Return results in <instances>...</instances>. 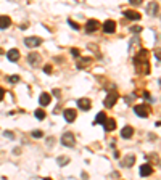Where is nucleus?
Here are the masks:
<instances>
[{
	"instance_id": "obj_1",
	"label": "nucleus",
	"mask_w": 161,
	"mask_h": 180,
	"mask_svg": "<svg viewBox=\"0 0 161 180\" xmlns=\"http://www.w3.org/2000/svg\"><path fill=\"white\" fill-rule=\"evenodd\" d=\"M74 143H76V138H74V135L71 132H65L61 135V145H65L68 148H73Z\"/></svg>"
},
{
	"instance_id": "obj_2",
	"label": "nucleus",
	"mask_w": 161,
	"mask_h": 180,
	"mask_svg": "<svg viewBox=\"0 0 161 180\" xmlns=\"http://www.w3.org/2000/svg\"><path fill=\"white\" fill-rule=\"evenodd\" d=\"M40 44H42V39H40V37H36V35L24 39V45L29 47V48H36V47H39Z\"/></svg>"
},
{
	"instance_id": "obj_3",
	"label": "nucleus",
	"mask_w": 161,
	"mask_h": 180,
	"mask_svg": "<svg viewBox=\"0 0 161 180\" xmlns=\"http://www.w3.org/2000/svg\"><path fill=\"white\" fill-rule=\"evenodd\" d=\"M116 100H118V92H110L107 98H105V105L107 108H111L113 105H116Z\"/></svg>"
},
{
	"instance_id": "obj_4",
	"label": "nucleus",
	"mask_w": 161,
	"mask_h": 180,
	"mask_svg": "<svg viewBox=\"0 0 161 180\" xmlns=\"http://www.w3.org/2000/svg\"><path fill=\"white\" fill-rule=\"evenodd\" d=\"M116 31V23L113 19H108V21H105L103 23V32H107V34H113Z\"/></svg>"
},
{
	"instance_id": "obj_5",
	"label": "nucleus",
	"mask_w": 161,
	"mask_h": 180,
	"mask_svg": "<svg viewBox=\"0 0 161 180\" xmlns=\"http://www.w3.org/2000/svg\"><path fill=\"white\" fill-rule=\"evenodd\" d=\"M63 118H65L66 122H74V119L78 118V113H76V110H65L63 111Z\"/></svg>"
},
{
	"instance_id": "obj_6",
	"label": "nucleus",
	"mask_w": 161,
	"mask_h": 180,
	"mask_svg": "<svg viewBox=\"0 0 161 180\" xmlns=\"http://www.w3.org/2000/svg\"><path fill=\"white\" fill-rule=\"evenodd\" d=\"M27 63L31 64V66H39V63H40V55L39 53H29L27 55Z\"/></svg>"
},
{
	"instance_id": "obj_7",
	"label": "nucleus",
	"mask_w": 161,
	"mask_h": 180,
	"mask_svg": "<svg viewBox=\"0 0 161 180\" xmlns=\"http://www.w3.org/2000/svg\"><path fill=\"white\" fill-rule=\"evenodd\" d=\"M134 113L137 114V116H140V118H148V110H147L143 105H135L134 106Z\"/></svg>"
},
{
	"instance_id": "obj_8",
	"label": "nucleus",
	"mask_w": 161,
	"mask_h": 180,
	"mask_svg": "<svg viewBox=\"0 0 161 180\" xmlns=\"http://www.w3.org/2000/svg\"><path fill=\"white\" fill-rule=\"evenodd\" d=\"M99 27H100L99 21H97V19H90V21H87V24H86V31L87 32H95Z\"/></svg>"
},
{
	"instance_id": "obj_9",
	"label": "nucleus",
	"mask_w": 161,
	"mask_h": 180,
	"mask_svg": "<svg viewBox=\"0 0 161 180\" xmlns=\"http://www.w3.org/2000/svg\"><path fill=\"white\" fill-rule=\"evenodd\" d=\"M124 16L129 18V19H132V21H139V19L142 18V15L139 11H135V10H126L124 11Z\"/></svg>"
},
{
	"instance_id": "obj_10",
	"label": "nucleus",
	"mask_w": 161,
	"mask_h": 180,
	"mask_svg": "<svg viewBox=\"0 0 161 180\" xmlns=\"http://www.w3.org/2000/svg\"><path fill=\"white\" fill-rule=\"evenodd\" d=\"M78 106L81 108L82 111H87V110H90V108H92V103H90L89 98H79V100H78Z\"/></svg>"
},
{
	"instance_id": "obj_11",
	"label": "nucleus",
	"mask_w": 161,
	"mask_h": 180,
	"mask_svg": "<svg viewBox=\"0 0 161 180\" xmlns=\"http://www.w3.org/2000/svg\"><path fill=\"white\" fill-rule=\"evenodd\" d=\"M103 126H105V130L111 132V130H115V129H116V121L113 118H107V119H105V122H103Z\"/></svg>"
},
{
	"instance_id": "obj_12",
	"label": "nucleus",
	"mask_w": 161,
	"mask_h": 180,
	"mask_svg": "<svg viewBox=\"0 0 161 180\" xmlns=\"http://www.w3.org/2000/svg\"><path fill=\"white\" fill-rule=\"evenodd\" d=\"M6 58H8L10 61H18V60H19V52H18V48L8 50V53H6Z\"/></svg>"
},
{
	"instance_id": "obj_13",
	"label": "nucleus",
	"mask_w": 161,
	"mask_h": 180,
	"mask_svg": "<svg viewBox=\"0 0 161 180\" xmlns=\"http://www.w3.org/2000/svg\"><path fill=\"white\" fill-rule=\"evenodd\" d=\"M10 24H11L10 16H5V15L0 16V29H8Z\"/></svg>"
},
{
	"instance_id": "obj_14",
	"label": "nucleus",
	"mask_w": 161,
	"mask_h": 180,
	"mask_svg": "<svg viewBox=\"0 0 161 180\" xmlns=\"http://www.w3.org/2000/svg\"><path fill=\"white\" fill-rule=\"evenodd\" d=\"M151 174H153V167H151L150 164H143L142 167H140V175L142 177H148Z\"/></svg>"
},
{
	"instance_id": "obj_15",
	"label": "nucleus",
	"mask_w": 161,
	"mask_h": 180,
	"mask_svg": "<svg viewBox=\"0 0 161 180\" xmlns=\"http://www.w3.org/2000/svg\"><path fill=\"white\" fill-rule=\"evenodd\" d=\"M134 162H135V156H134V154H127V156L123 159L121 164L124 166V167H131V166H134Z\"/></svg>"
},
{
	"instance_id": "obj_16",
	"label": "nucleus",
	"mask_w": 161,
	"mask_h": 180,
	"mask_svg": "<svg viewBox=\"0 0 161 180\" xmlns=\"http://www.w3.org/2000/svg\"><path fill=\"white\" fill-rule=\"evenodd\" d=\"M50 100H52V97H50V93H47V92H44V93H40V98H39V103H40L42 106H47L48 103H50Z\"/></svg>"
},
{
	"instance_id": "obj_17",
	"label": "nucleus",
	"mask_w": 161,
	"mask_h": 180,
	"mask_svg": "<svg viewBox=\"0 0 161 180\" xmlns=\"http://www.w3.org/2000/svg\"><path fill=\"white\" fill-rule=\"evenodd\" d=\"M132 135H134V129H132L131 126H126L121 130V137H123V138H131Z\"/></svg>"
},
{
	"instance_id": "obj_18",
	"label": "nucleus",
	"mask_w": 161,
	"mask_h": 180,
	"mask_svg": "<svg viewBox=\"0 0 161 180\" xmlns=\"http://www.w3.org/2000/svg\"><path fill=\"white\" fill-rule=\"evenodd\" d=\"M105 119H107V114H105V113L102 111V113L97 114V118H95V121H94V124H103Z\"/></svg>"
},
{
	"instance_id": "obj_19",
	"label": "nucleus",
	"mask_w": 161,
	"mask_h": 180,
	"mask_svg": "<svg viewBox=\"0 0 161 180\" xmlns=\"http://www.w3.org/2000/svg\"><path fill=\"white\" fill-rule=\"evenodd\" d=\"M34 116H36L39 121H42V119H45V111L42 110V108H40V110L37 108V110H36V113H34Z\"/></svg>"
},
{
	"instance_id": "obj_20",
	"label": "nucleus",
	"mask_w": 161,
	"mask_h": 180,
	"mask_svg": "<svg viewBox=\"0 0 161 180\" xmlns=\"http://www.w3.org/2000/svg\"><path fill=\"white\" fill-rule=\"evenodd\" d=\"M87 63H90V58H81V60L78 61V64H76V66H78L79 69H82V68L86 66Z\"/></svg>"
},
{
	"instance_id": "obj_21",
	"label": "nucleus",
	"mask_w": 161,
	"mask_h": 180,
	"mask_svg": "<svg viewBox=\"0 0 161 180\" xmlns=\"http://www.w3.org/2000/svg\"><path fill=\"white\" fill-rule=\"evenodd\" d=\"M32 137H34V138H42V137H44V132H42V130H34Z\"/></svg>"
},
{
	"instance_id": "obj_22",
	"label": "nucleus",
	"mask_w": 161,
	"mask_h": 180,
	"mask_svg": "<svg viewBox=\"0 0 161 180\" xmlns=\"http://www.w3.org/2000/svg\"><path fill=\"white\" fill-rule=\"evenodd\" d=\"M52 71H53L52 64H45V66H44V73H45V74H50Z\"/></svg>"
},
{
	"instance_id": "obj_23",
	"label": "nucleus",
	"mask_w": 161,
	"mask_h": 180,
	"mask_svg": "<svg viewBox=\"0 0 161 180\" xmlns=\"http://www.w3.org/2000/svg\"><path fill=\"white\" fill-rule=\"evenodd\" d=\"M69 162V158H58V164L63 166V164H68Z\"/></svg>"
},
{
	"instance_id": "obj_24",
	"label": "nucleus",
	"mask_w": 161,
	"mask_h": 180,
	"mask_svg": "<svg viewBox=\"0 0 161 180\" xmlns=\"http://www.w3.org/2000/svg\"><path fill=\"white\" fill-rule=\"evenodd\" d=\"M8 81H10L11 84H16V82L19 81V76H10V77H8Z\"/></svg>"
},
{
	"instance_id": "obj_25",
	"label": "nucleus",
	"mask_w": 161,
	"mask_h": 180,
	"mask_svg": "<svg viewBox=\"0 0 161 180\" xmlns=\"http://www.w3.org/2000/svg\"><path fill=\"white\" fill-rule=\"evenodd\" d=\"M68 23H69V26H71V27H73V29H76V31H78V29H79V24H76V23H74V21H73V19H68Z\"/></svg>"
},
{
	"instance_id": "obj_26",
	"label": "nucleus",
	"mask_w": 161,
	"mask_h": 180,
	"mask_svg": "<svg viewBox=\"0 0 161 180\" xmlns=\"http://www.w3.org/2000/svg\"><path fill=\"white\" fill-rule=\"evenodd\" d=\"M71 55H73V56H78V58H79V56H81V52H79L78 48H71Z\"/></svg>"
},
{
	"instance_id": "obj_27",
	"label": "nucleus",
	"mask_w": 161,
	"mask_h": 180,
	"mask_svg": "<svg viewBox=\"0 0 161 180\" xmlns=\"http://www.w3.org/2000/svg\"><path fill=\"white\" fill-rule=\"evenodd\" d=\"M131 31L137 34V32H140V31H142V27H140V26H132V27H131Z\"/></svg>"
},
{
	"instance_id": "obj_28",
	"label": "nucleus",
	"mask_w": 161,
	"mask_h": 180,
	"mask_svg": "<svg viewBox=\"0 0 161 180\" xmlns=\"http://www.w3.org/2000/svg\"><path fill=\"white\" fill-rule=\"evenodd\" d=\"M3 97H5V90H3V89H0V102L3 100Z\"/></svg>"
},
{
	"instance_id": "obj_29",
	"label": "nucleus",
	"mask_w": 161,
	"mask_h": 180,
	"mask_svg": "<svg viewBox=\"0 0 161 180\" xmlns=\"http://www.w3.org/2000/svg\"><path fill=\"white\" fill-rule=\"evenodd\" d=\"M53 95H55V97H60V90L55 89V90H53Z\"/></svg>"
},
{
	"instance_id": "obj_30",
	"label": "nucleus",
	"mask_w": 161,
	"mask_h": 180,
	"mask_svg": "<svg viewBox=\"0 0 161 180\" xmlns=\"http://www.w3.org/2000/svg\"><path fill=\"white\" fill-rule=\"evenodd\" d=\"M47 142H48V145H53V142H55V140H53V137H52V138H48Z\"/></svg>"
},
{
	"instance_id": "obj_31",
	"label": "nucleus",
	"mask_w": 161,
	"mask_h": 180,
	"mask_svg": "<svg viewBox=\"0 0 161 180\" xmlns=\"http://www.w3.org/2000/svg\"><path fill=\"white\" fill-rule=\"evenodd\" d=\"M0 53H3V52H2V48H0Z\"/></svg>"
},
{
	"instance_id": "obj_32",
	"label": "nucleus",
	"mask_w": 161,
	"mask_h": 180,
	"mask_svg": "<svg viewBox=\"0 0 161 180\" xmlns=\"http://www.w3.org/2000/svg\"><path fill=\"white\" fill-rule=\"evenodd\" d=\"M45 180H52V178H45Z\"/></svg>"
}]
</instances>
